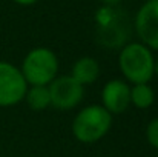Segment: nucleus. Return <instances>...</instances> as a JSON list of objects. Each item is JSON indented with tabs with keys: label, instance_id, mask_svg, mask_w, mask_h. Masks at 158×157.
I'll return each instance as SVG.
<instances>
[{
	"label": "nucleus",
	"instance_id": "nucleus-1",
	"mask_svg": "<svg viewBox=\"0 0 158 157\" xmlns=\"http://www.w3.org/2000/svg\"><path fill=\"white\" fill-rule=\"evenodd\" d=\"M110 123L112 116L106 108L100 105H91L75 116L72 122V133L77 140L83 143H94L109 131Z\"/></svg>",
	"mask_w": 158,
	"mask_h": 157
},
{
	"label": "nucleus",
	"instance_id": "nucleus-2",
	"mask_svg": "<svg viewBox=\"0 0 158 157\" xmlns=\"http://www.w3.org/2000/svg\"><path fill=\"white\" fill-rule=\"evenodd\" d=\"M154 57L151 50L141 43L126 45L120 52V69L132 83H148L154 76Z\"/></svg>",
	"mask_w": 158,
	"mask_h": 157
},
{
	"label": "nucleus",
	"instance_id": "nucleus-3",
	"mask_svg": "<svg viewBox=\"0 0 158 157\" xmlns=\"http://www.w3.org/2000/svg\"><path fill=\"white\" fill-rule=\"evenodd\" d=\"M58 60L48 48H35L28 52L22 65V74L26 83L48 86L57 76Z\"/></svg>",
	"mask_w": 158,
	"mask_h": 157
},
{
	"label": "nucleus",
	"instance_id": "nucleus-4",
	"mask_svg": "<svg viewBox=\"0 0 158 157\" xmlns=\"http://www.w3.org/2000/svg\"><path fill=\"white\" fill-rule=\"evenodd\" d=\"M28 83L19 68L0 62V106H12L25 99Z\"/></svg>",
	"mask_w": 158,
	"mask_h": 157
},
{
	"label": "nucleus",
	"instance_id": "nucleus-5",
	"mask_svg": "<svg viewBox=\"0 0 158 157\" xmlns=\"http://www.w3.org/2000/svg\"><path fill=\"white\" fill-rule=\"evenodd\" d=\"M51 105L58 109H71L81 102L83 85L78 83L72 76L55 77L48 86Z\"/></svg>",
	"mask_w": 158,
	"mask_h": 157
},
{
	"label": "nucleus",
	"instance_id": "nucleus-6",
	"mask_svg": "<svg viewBox=\"0 0 158 157\" xmlns=\"http://www.w3.org/2000/svg\"><path fill=\"white\" fill-rule=\"evenodd\" d=\"M97 22H98V36L103 45L109 48H115L126 40V29L123 26L121 17L112 6H105L98 11Z\"/></svg>",
	"mask_w": 158,
	"mask_h": 157
},
{
	"label": "nucleus",
	"instance_id": "nucleus-7",
	"mask_svg": "<svg viewBox=\"0 0 158 157\" xmlns=\"http://www.w3.org/2000/svg\"><path fill=\"white\" fill-rule=\"evenodd\" d=\"M135 29L146 46L158 51V0H148L135 15Z\"/></svg>",
	"mask_w": 158,
	"mask_h": 157
},
{
	"label": "nucleus",
	"instance_id": "nucleus-8",
	"mask_svg": "<svg viewBox=\"0 0 158 157\" xmlns=\"http://www.w3.org/2000/svg\"><path fill=\"white\" fill-rule=\"evenodd\" d=\"M102 100L103 108L110 114H120L131 103V88L123 80H110L103 88Z\"/></svg>",
	"mask_w": 158,
	"mask_h": 157
},
{
	"label": "nucleus",
	"instance_id": "nucleus-9",
	"mask_svg": "<svg viewBox=\"0 0 158 157\" xmlns=\"http://www.w3.org/2000/svg\"><path fill=\"white\" fill-rule=\"evenodd\" d=\"M98 74H100V66L92 57L78 59L72 68V77L81 85H89L95 82Z\"/></svg>",
	"mask_w": 158,
	"mask_h": 157
},
{
	"label": "nucleus",
	"instance_id": "nucleus-10",
	"mask_svg": "<svg viewBox=\"0 0 158 157\" xmlns=\"http://www.w3.org/2000/svg\"><path fill=\"white\" fill-rule=\"evenodd\" d=\"M25 99L29 105V108L35 111H42L51 105L49 89L48 86H43V85H32L31 89H26Z\"/></svg>",
	"mask_w": 158,
	"mask_h": 157
},
{
	"label": "nucleus",
	"instance_id": "nucleus-11",
	"mask_svg": "<svg viewBox=\"0 0 158 157\" xmlns=\"http://www.w3.org/2000/svg\"><path fill=\"white\" fill-rule=\"evenodd\" d=\"M154 100H155L154 89L148 83H137L131 89V102L137 108L146 109L154 103Z\"/></svg>",
	"mask_w": 158,
	"mask_h": 157
},
{
	"label": "nucleus",
	"instance_id": "nucleus-12",
	"mask_svg": "<svg viewBox=\"0 0 158 157\" xmlns=\"http://www.w3.org/2000/svg\"><path fill=\"white\" fill-rule=\"evenodd\" d=\"M146 134H148V140H149V143H151L154 148H157L158 150V119H154V120L148 125V131H146Z\"/></svg>",
	"mask_w": 158,
	"mask_h": 157
},
{
	"label": "nucleus",
	"instance_id": "nucleus-13",
	"mask_svg": "<svg viewBox=\"0 0 158 157\" xmlns=\"http://www.w3.org/2000/svg\"><path fill=\"white\" fill-rule=\"evenodd\" d=\"M14 2L19 5H23V6H29V5H34L37 0H14Z\"/></svg>",
	"mask_w": 158,
	"mask_h": 157
},
{
	"label": "nucleus",
	"instance_id": "nucleus-14",
	"mask_svg": "<svg viewBox=\"0 0 158 157\" xmlns=\"http://www.w3.org/2000/svg\"><path fill=\"white\" fill-rule=\"evenodd\" d=\"M121 0H103V3H105L106 6H115V5H118Z\"/></svg>",
	"mask_w": 158,
	"mask_h": 157
},
{
	"label": "nucleus",
	"instance_id": "nucleus-15",
	"mask_svg": "<svg viewBox=\"0 0 158 157\" xmlns=\"http://www.w3.org/2000/svg\"><path fill=\"white\" fill-rule=\"evenodd\" d=\"M154 72H155V74L158 76V59L155 60V62H154Z\"/></svg>",
	"mask_w": 158,
	"mask_h": 157
}]
</instances>
